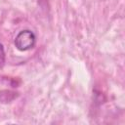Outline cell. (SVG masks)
Segmentation results:
<instances>
[{
  "label": "cell",
  "mask_w": 125,
  "mask_h": 125,
  "mask_svg": "<svg viewBox=\"0 0 125 125\" xmlns=\"http://www.w3.org/2000/svg\"><path fill=\"white\" fill-rule=\"evenodd\" d=\"M15 46L20 51H28L32 48H34L36 43V37L35 34L28 29L21 30L18 33V35L15 38Z\"/></svg>",
  "instance_id": "1"
},
{
  "label": "cell",
  "mask_w": 125,
  "mask_h": 125,
  "mask_svg": "<svg viewBox=\"0 0 125 125\" xmlns=\"http://www.w3.org/2000/svg\"><path fill=\"white\" fill-rule=\"evenodd\" d=\"M5 64V51L4 46L0 43V68H2Z\"/></svg>",
  "instance_id": "2"
}]
</instances>
